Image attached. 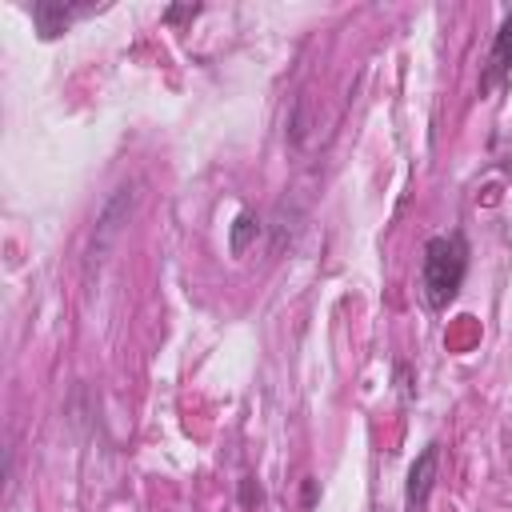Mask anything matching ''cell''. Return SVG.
I'll return each instance as SVG.
<instances>
[{"instance_id":"cell-3","label":"cell","mask_w":512,"mask_h":512,"mask_svg":"<svg viewBox=\"0 0 512 512\" xmlns=\"http://www.w3.org/2000/svg\"><path fill=\"white\" fill-rule=\"evenodd\" d=\"M436 468H440V444L428 440L420 448V456L412 460L408 468V484H404V512H424L428 508V496L436 488Z\"/></svg>"},{"instance_id":"cell-8","label":"cell","mask_w":512,"mask_h":512,"mask_svg":"<svg viewBox=\"0 0 512 512\" xmlns=\"http://www.w3.org/2000/svg\"><path fill=\"white\" fill-rule=\"evenodd\" d=\"M304 140V100H296V116H292V144Z\"/></svg>"},{"instance_id":"cell-5","label":"cell","mask_w":512,"mask_h":512,"mask_svg":"<svg viewBox=\"0 0 512 512\" xmlns=\"http://www.w3.org/2000/svg\"><path fill=\"white\" fill-rule=\"evenodd\" d=\"M512 76V8L504 12L496 36H492V48H488V68H484V80L480 88H496Z\"/></svg>"},{"instance_id":"cell-6","label":"cell","mask_w":512,"mask_h":512,"mask_svg":"<svg viewBox=\"0 0 512 512\" xmlns=\"http://www.w3.org/2000/svg\"><path fill=\"white\" fill-rule=\"evenodd\" d=\"M256 236H260V220H256V212L244 208V212L232 220V228H228V248H232V256H244Z\"/></svg>"},{"instance_id":"cell-2","label":"cell","mask_w":512,"mask_h":512,"mask_svg":"<svg viewBox=\"0 0 512 512\" xmlns=\"http://www.w3.org/2000/svg\"><path fill=\"white\" fill-rule=\"evenodd\" d=\"M132 208H136V184H120V188L104 200V208H100V216H96V232H92L88 260H104V252L112 248V240L124 232Z\"/></svg>"},{"instance_id":"cell-7","label":"cell","mask_w":512,"mask_h":512,"mask_svg":"<svg viewBox=\"0 0 512 512\" xmlns=\"http://www.w3.org/2000/svg\"><path fill=\"white\" fill-rule=\"evenodd\" d=\"M196 12H200V4H176V8L164 12V20L176 24V20H188V16H196Z\"/></svg>"},{"instance_id":"cell-1","label":"cell","mask_w":512,"mask_h":512,"mask_svg":"<svg viewBox=\"0 0 512 512\" xmlns=\"http://www.w3.org/2000/svg\"><path fill=\"white\" fill-rule=\"evenodd\" d=\"M464 276H468V240H464V232L432 236L424 244V256H420V292H424V304L436 308V312L448 308L460 296Z\"/></svg>"},{"instance_id":"cell-4","label":"cell","mask_w":512,"mask_h":512,"mask_svg":"<svg viewBox=\"0 0 512 512\" xmlns=\"http://www.w3.org/2000/svg\"><path fill=\"white\" fill-rule=\"evenodd\" d=\"M32 24H36V32H40V40H56V36H64L76 20H84V16H92L96 12V4H68V0H32Z\"/></svg>"}]
</instances>
